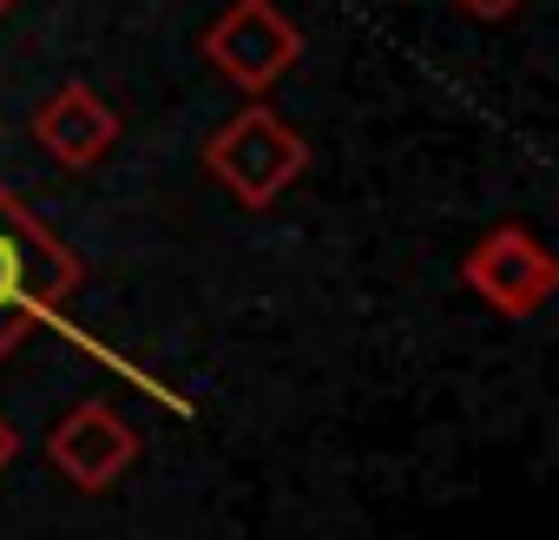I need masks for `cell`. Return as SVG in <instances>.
<instances>
[{
	"mask_svg": "<svg viewBox=\"0 0 559 540\" xmlns=\"http://www.w3.org/2000/svg\"><path fill=\"white\" fill-rule=\"evenodd\" d=\"M461 284H467L487 310H500V317H539V310L552 304V291H559V263H552V250L539 244V231L500 224V231H487V237L461 257Z\"/></svg>",
	"mask_w": 559,
	"mask_h": 540,
	"instance_id": "cell-4",
	"label": "cell"
},
{
	"mask_svg": "<svg viewBox=\"0 0 559 540\" xmlns=\"http://www.w3.org/2000/svg\"><path fill=\"white\" fill-rule=\"evenodd\" d=\"M204 172L243 204V211H270L304 172H310V139L276 113V106H243L230 113L211 139H204Z\"/></svg>",
	"mask_w": 559,
	"mask_h": 540,
	"instance_id": "cell-2",
	"label": "cell"
},
{
	"mask_svg": "<svg viewBox=\"0 0 559 540\" xmlns=\"http://www.w3.org/2000/svg\"><path fill=\"white\" fill-rule=\"evenodd\" d=\"M461 8H467V14H480V21H507L520 0H461Z\"/></svg>",
	"mask_w": 559,
	"mask_h": 540,
	"instance_id": "cell-7",
	"label": "cell"
},
{
	"mask_svg": "<svg viewBox=\"0 0 559 540\" xmlns=\"http://www.w3.org/2000/svg\"><path fill=\"white\" fill-rule=\"evenodd\" d=\"M204 60L250 99H263L284 73H297L304 60V34L276 0H230V8L204 27Z\"/></svg>",
	"mask_w": 559,
	"mask_h": 540,
	"instance_id": "cell-3",
	"label": "cell"
},
{
	"mask_svg": "<svg viewBox=\"0 0 559 540\" xmlns=\"http://www.w3.org/2000/svg\"><path fill=\"white\" fill-rule=\"evenodd\" d=\"M34 139L47 145V159H60L67 172L99 165L119 145V113L86 86V80H60L40 106H34Z\"/></svg>",
	"mask_w": 559,
	"mask_h": 540,
	"instance_id": "cell-6",
	"label": "cell"
},
{
	"mask_svg": "<svg viewBox=\"0 0 559 540\" xmlns=\"http://www.w3.org/2000/svg\"><path fill=\"white\" fill-rule=\"evenodd\" d=\"M86 284V263L73 244L21 204V191L0 185V363H8L34 330L60 324L73 291Z\"/></svg>",
	"mask_w": 559,
	"mask_h": 540,
	"instance_id": "cell-1",
	"label": "cell"
},
{
	"mask_svg": "<svg viewBox=\"0 0 559 540\" xmlns=\"http://www.w3.org/2000/svg\"><path fill=\"white\" fill-rule=\"evenodd\" d=\"M8 461H14V422L0 415V468H8Z\"/></svg>",
	"mask_w": 559,
	"mask_h": 540,
	"instance_id": "cell-8",
	"label": "cell"
},
{
	"mask_svg": "<svg viewBox=\"0 0 559 540\" xmlns=\"http://www.w3.org/2000/svg\"><path fill=\"white\" fill-rule=\"evenodd\" d=\"M8 8H14V0H0V14H8Z\"/></svg>",
	"mask_w": 559,
	"mask_h": 540,
	"instance_id": "cell-9",
	"label": "cell"
},
{
	"mask_svg": "<svg viewBox=\"0 0 559 540\" xmlns=\"http://www.w3.org/2000/svg\"><path fill=\"white\" fill-rule=\"evenodd\" d=\"M47 455H53V468H60L80 494H106V488L126 481V468L139 461V435H132V422H126L119 409H106V402H73V409L53 422Z\"/></svg>",
	"mask_w": 559,
	"mask_h": 540,
	"instance_id": "cell-5",
	"label": "cell"
}]
</instances>
